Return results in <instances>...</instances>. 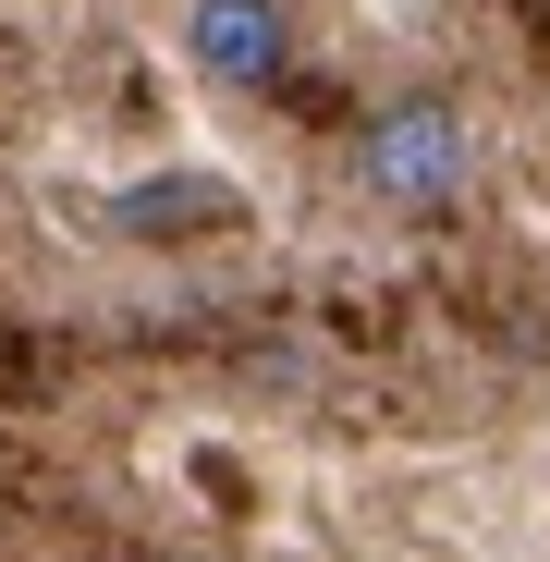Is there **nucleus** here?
Instances as JSON below:
<instances>
[{"instance_id": "obj_1", "label": "nucleus", "mask_w": 550, "mask_h": 562, "mask_svg": "<svg viewBox=\"0 0 550 562\" xmlns=\"http://www.w3.org/2000/svg\"><path fill=\"white\" fill-rule=\"evenodd\" d=\"M355 196L380 221H440L478 196V111L465 99H380L355 123Z\"/></svg>"}, {"instance_id": "obj_2", "label": "nucleus", "mask_w": 550, "mask_h": 562, "mask_svg": "<svg viewBox=\"0 0 550 562\" xmlns=\"http://www.w3.org/2000/svg\"><path fill=\"white\" fill-rule=\"evenodd\" d=\"M183 61L221 99H269L294 74V0H183Z\"/></svg>"}]
</instances>
